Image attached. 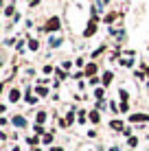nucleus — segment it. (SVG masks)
Listing matches in <instances>:
<instances>
[{
  "label": "nucleus",
  "mask_w": 149,
  "mask_h": 151,
  "mask_svg": "<svg viewBox=\"0 0 149 151\" xmlns=\"http://www.w3.org/2000/svg\"><path fill=\"white\" fill-rule=\"evenodd\" d=\"M110 81H112V72H105L103 75V86H110Z\"/></svg>",
  "instance_id": "nucleus-7"
},
{
  "label": "nucleus",
  "mask_w": 149,
  "mask_h": 151,
  "mask_svg": "<svg viewBox=\"0 0 149 151\" xmlns=\"http://www.w3.org/2000/svg\"><path fill=\"white\" fill-rule=\"evenodd\" d=\"M94 72H96V64H88V66H86V77H90V79H92Z\"/></svg>",
  "instance_id": "nucleus-3"
},
{
  "label": "nucleus",
  "mask_w": 149,
  "mask_h": 151,
  "mask_svg": "<svg viewBox=\"0 0 149 151\" xmlns=\"http://www.w3.org/2000/svg\"><path fill=\"white\" fill-rule=\"evenodd\" d=\"M130 110V105H127V101H121V107H119V112H127Z\"/></svg>",
  "instance_id": "nucleus-11"
},
{
  "label": "nucleus",
  "mask_w": 149,
  "mask_h": 151,
  "mask_svg": "<svg viewBox=\"0 0 149 151\" xmlns=\"http://www.w3.org/2000/svg\"><path fill=\"white\" fill-rule=\"evenodd\" d=\"M59 42H61L59 37H55V40H50V46H59Z\"/></svg>",
  "instance_id": "nucleus-18"
},
{
  "label": "nucleus",
  "mask_w": 149,
  "mask_h": 151,
  "mask_svg": "<svg viewBox=\"0 0 149 151\" xmlns=\"http://www.w3.org/2000/svg\"><path fill=\"white\" fill-rule=\"evenodd\" d=\"M50 151H64V149H59V147H53V149H50Z\"/></svg>",
  "instance_id": "nucleus-20"
},
{
  "label": "nucleus",
  "mask_w": 149,
  "mask_h": 151,
  "mask_svg": "<svg viewBox=\"0 0 149 151\" xmlns=\"http://www.w3.org/2000/svg\"><path fill=\"white\" fill-rule=\"evenodd\" d=\"M147 75H149V68H147Z\"/></svg>",
  "instance_id": "nucleus-22"
},
{
  "label": "nucleus",
  "mask_w": 149,
  "mask_h": 151,
  "mask_svg": "<svg viewBox=\"0 0 149 151\" xmlns=\"http://www.w3.org/2000/svg\"><path fill=\"white\" fill-rule=\"evenodd\" d=\"M130 121H132V123H138V121H149V116H147V114H134V116H132Z\"/></svg>",
  "instance_id": "nucleus-4"
},
{
  "label": "nucleus",
  "mask_w": 149,
  "mask_h": 151,
  "mask_svg": "<svg viewBox=\"0 0 149 151\" xmlns=\"http://www.w3.org/2000/svg\"><path fill=\"white\" fill-rule=\"evenodd\" d=\"M35 92H37L40 96H46V94H48V90H46V88H42V86H40V88H37V90H35Z\"/></svg>",
  "instance_id": "nucleus-9"
},
{
  "label": "nucleus",
  "mask_w": 149,
  "mask_h": 151,
  "mask_svg": "<svg viewBox=\"0 0 149 151\" xmlns=\"http://www.w3.org/2000/svg\"><path fill=\"white\" fill-rule=\"evenodd\" d=\"M44 142H46V145L53 142V136H50V134H46V136H44Z\"/></svg>",
  "instance_id": "nucleus-16"
},
{
  "label": "nucleus",
  "mask_w": 149,
  "mask_h": 151,
  "mask_svg": "<svg viewBox=\"0 0 149 151\" xmlns=\"http://www.w3.org/2000/svg\"><path fill=\"white\" fill-rule=\"evenodd\" d=\"M35 134H44V127H42V125H35Z\"/></svg>",
  "instance_id": "nucleus-14"
},
{
  "label": "nucleus",
  "mask_w": 149,
  "mask_h": 151,
  "mask_svg": "<svg viewBox=\"0 0 149 151\" xmlns=\"http://www.w3.org/2000/svg\"><path fill=\"white\" fill-rule=\"evenodd\" d=\"M94 31H96V15H92V20H90L88 29L83 31V35H86V37H90V35H94Z\"/></svg>",
  "instance_id": "nucleus-1"
},
{
  "label": "nucleus",
  "mask_w": 149,
  "mask_h": 151,
  "mask_svg": "<svg viewBox=\"0 0 149 151\" xmlns=\"http://www.w3.org/2000/svg\"><path fill=\"white\" fill-rule=\"evenodd\" d=\"M29 46H31L33 50H37V46H40V44H37V40H31V42H29Z\"/></svg>",
  "instance_id": "nucleus-13"
},
{
  "label": "nucleus",
  "mask_w": 149,
  "mask_h": 151,
  "mask_svg": "<svg viewBox=\"0 0 149 151\" xmlns=\"http://www.w3.org/2000/svg\"><path fill=\"white\" fill-rule=\"evenodd\" d=\"M18 99H20V90H11V94H9V101H18Z\"/></svg>",
  "instance_id": "nucleus-6"
},
{
  "label": "nucleus",
  "mask_w": 149,
  "mask_h": 151,
  "mask_svg": "<svg viewBox=\"0 0 149 151\" xmlns=\"http://www.w3.org/2000/svg\"><path fill=\"white\" fill-rule=\"evenodd\" d=\"M90 121L92 123H99V112H90Z\"/></svg>",
  "instance_id": "nucleus-8"
},
{
  "label": "nucleus",
  "mask_w": 149,
  "mask_h": 151,
  "mask_svg": "<svg viewBox=\"0 0 149 151\" xmlns=\"http://www.w3.org/2000/svg\"><path fill=\"white\" fill-rule=\"evenodd\" d=\"M130 145H132V147H136V145H138V138L132 136V138H130Z\"/></svg>",
  "instance_id": "nucleus-19"
},
{
  "label": "nucleus",
  "mask_w": 149,
  "mask_h": 151,
  "mask_svg": "<svg viewBox=\"0 0 149 151\" xmlns=\"http://www.w3.org/2000/svg\"><path fill=\"white\" fill-rule=\"evenodd\" d=\"M33 151H40V149H37V147H33Z\"/></svg>",
  "instance_id": "nucleus-21"
},
{
  "label": "nucleus",
  "mask_w": 149,
  "mask_h": 151,
  "mask_svg": "<svg viewBox=\"0 0 149 151\" xmlns=\"http://www.w3.org/2000/svg\"><path fill=\"white\" fill-rule=\"evenodd\" d=\"M13 123L18 125V127H24V118H20V116H15V118H13Z\"/></svg>",
  "instance_id": "nucleus-10"
},
{
  "label": "nucleus",
  "mask_w": 149,
  "mask_h": 151,
  "mask_svg": "<svg viewBox=\"0 0 149 151\" xmlns=\"http://www.w3.org/2000/svg\"><path fill=\"white\" fill-rule=\"evenodd\" d=\"M44 31H59V18H50L48 22H46Z\"/></svg>",
  "instance_id": "nucleus-2"
},
{
  "label": "nucleus",
  "mask_w": 149,
  "mask_h": 151,
  "mask_svg": "<svg viewBox=\"0 0 149 151\" xmlns=\"http://www.w3.org/2000/svg\"><path fill=\"white\" fill-rule=\"evenodd\" d=\"M31 2H33V0H31Z\"/></svg>",
  "instance_id": "nucleus-23"
},
{
  "label": "nucleus",
  "mask_w": 149,
  "mask_h": 151,
  "mask_svg": "<svg viewBox=\"0 0 149 151\" xmlns=\"http://www.w3.org/2000/svg\"><path fill=\"white\" fill-rule=\"evenodd\" d=\"M110 127H112V129H116V132H125V127H123V123H121V121H112V123H110Z\"/></svg>",
  "instance_id": "nucleus-5"
},
{
  "label": "nucleus",
  "mask_w": 149,
  "mask_h": 151,
  "mask_svg": "<svg viewBox=\"0 0 149 151\" xmlns=\"http://www.w3.org/2000/svg\"><path fill=\"white\" fill-rule=\"evenodd\" d=\"M94 96H96V99H101V96H103V90H101V88H99V90H94Z\"/></svg>",
  "instance_id": "nucleus-17"
},
{
  "label": "nucleus",
  "mask_w": 149,
  "mask_h": 151,
  "mask_svg": "<svg viewBox=\"0 0 149 151\" xmlns=\"http://www.w3.org/2000/svg\"><path fill=\"white\" fill-rule=\"evenodd\" d=\"M44 121H46V114H44V112H40V114H37V125H42Z\"/></svg>",
  "instance_id": "nucleus-12"
},
{
  "label": "nucleus",
  "mask_w": 149,
  "mask_h": 151,
  "mask_svg": "<svg viewBox=\"0 0 149 151\" xmlns=\"http://www.w3.org/2000/svg\"><path fill=\"white\" fill-rule=\"evenodd\" d=\"M73 121H75V114L68 112V118H66V123H73Z\"/></svg>",
  "instance_id": "nucleus-15"
}]
</instances>
